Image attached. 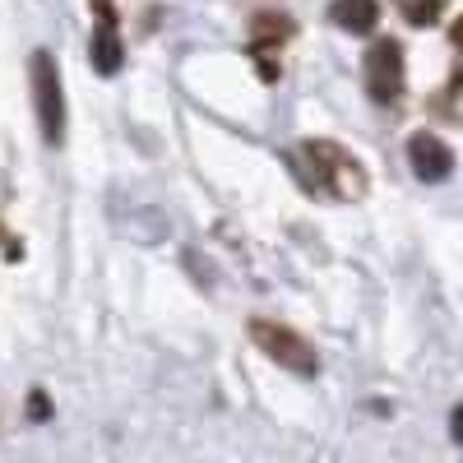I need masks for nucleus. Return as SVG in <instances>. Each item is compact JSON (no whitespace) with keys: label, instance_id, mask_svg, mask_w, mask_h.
<instances>
[{"label":"nucleus","instance_id":"f03ea898","mask_svg":"<svg viewBox=\"0 0 463 463\" xmlns=\"http://www.w3.org/2000/svg\"><path fill=\"white\" fill-rule=\"evenodd\" d=\"M250 338H255V347L269 362H279L292 375H316L320 371V353L297 329H288L279 320H250Z\"/></svg>","mask_w":463,"mask_h":463},{"label":"nucleus","instance_id":"7ed1b4c3","mask_svg":"<svg viewBox=\"0 0 463 463\" xmlns=\"http://www.w3.org/2000/svg\"><path fill=\"white\" fill-rule=\"evenodd\" d=\"M33 98H37V126H43L47 144L65 139V93L52 52H33Z\"/></svg>","mask_w":463,"mask_h":463},{"label":"nucleus","instance_id":"423d86ee","mask_svg":"<svg viewBox=\"0 0 463 463\" xmlns=\"http://www.w3.org/2000/svg\"><path fill=\"white\" fill-rule=\"evenodd\" d=\"M329 19L343 33H371L380 24V5H375V0H334Z\"/></svg>","mask_w":463,"mask_h":463},{"label":"nucleus","instance_id":"9d476101","mask_svg":"<svg viewBox=\"0 0 463 463\" xmlns=\"http://www.w3.org/2000/svg\"><path fill=\"white\" fill-rule=\"evenodd\" d=\"M449 43L463 52V19H454V28H449Z\"/></svg>","mask_w":463,"mask_h":463},{"label":"nucleus","instance_id":"1a4fd4ad","mask_svg":"<svg viewBox=\"0 0 463 463\" xmlns=\"http://www.w3.org/2000/svg\"><path fill=\"white\" fill-rule=\"evenodd\" d=\"M28 412H33V417H47V399H43V394H33V403H28Z\"/></svg>","mask_w":463,"mask_h":463},{"label":"nucleus","instance_id":"f257e3e1","mask_svg":"<svg viewBox=\"0 0 463 463\" xmlns=\"http://www.w3.org/2000/svg\"><path fill=\"white\" fill-rule=\"evenodd\" d=\"M297 172L311 181L320 195H334V200H362L366 195V167L353 158L347 148L329 144V139H311V144H301L297 148Z\"/></svg>","mask_w":463,"mask_h":463},{"label":"nucleus","instance_id":"20e7f679","mask_svg":"<svg viewBox=\"0 0 463 463\" xmlns=\"http://www.w3.org/2000/svg\"><path fill=\"white\" fill-rule=\"evenodd\" d=\"M362 70H366V93H371V102H399L403 98V47L394 43V37H380V43L366 52V61H362Z\"/></svg>","mask_w":463,"mask_h":463},{"label":"nucleus","instance_id":"0eeeda50","mask_svg":"<svg viewBox=\"0 0 463 463\" xmlns=\"http://www.w3.org/2000/svg\"><path fill=\"white\" fill-rule=\"evenodd\" d=\"M394 5H399V14H403L412 28H431V24L445 14L449 0H394Z\"/></svg>","mask_w":463,"mask_h":463},{"label":"nucleus","instance_id":"6e6552de","mask_svg":"<svg viewBox=\"0 0 463 463\" xmlns=\"http://www.w3.org/2000/svg\"><path fill=\"white\" fill-rule=\"evenodd\" d=\"M449 427H454V431H449V436H454V440H458V445H463V408H454V417H449Z\"/></svg>","mask_w":463,"mask_h":463},{"label":"nucleus","instance_id":"39448f33","mask_svg":"<svg viewBox=\"0 0 463 463\" xmlns=\"http://www.w3.org/2000/svg\"><path fill=\"white\" fill-rule=\"evenodd\" d=\"M408 163H412L417 181H445V176L454 172V148H449L440 135L421 130V135L408 139Z\"/></svg>","mask_w":463,"mask_h":463}]
</instances>
